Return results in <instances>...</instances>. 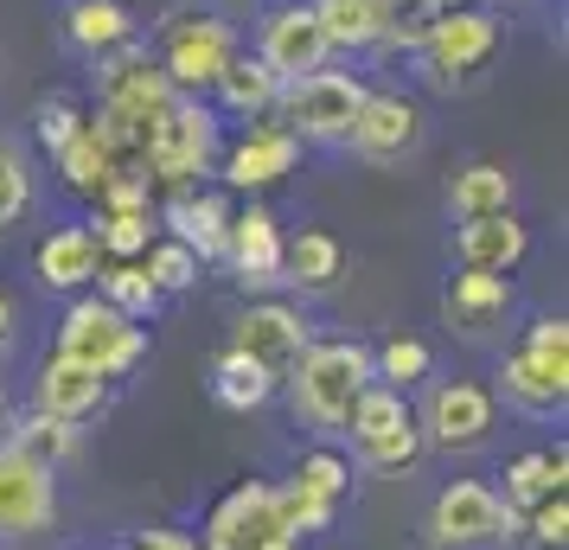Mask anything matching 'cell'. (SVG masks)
<instances>
[{"label":"cell","mask_w":569,"mask_h":550,"mask_svg":"<svg viewBox=\"0 0 569 550\" xmlns=\"http://www.w3.org/2000/svg\"><path fill=\"white\" fill-rule=\"evenodd\" d=\"M518 531L531 538L538 550H563L569 544V493H557V499H543V506H531L525 519H518Z\"/></svg>","instance_id":"cell-42"},{"label":"cell","mask_w":569,"mask_h":550,"mask_svg":"<svg viewBox=\"0 0 569 550\" xmlns=\"http://www.w3.org/2000/svg\"><path fill=\"white\" fill-rule=\"evenodd\" d=\"M499 391L525 417H563L569 403V320L538 314L525 327V340L499 359Z\"/></svg>","instance_id":"cell-3"},{"label":"cell","mask_w":569,"mask_h":550,"mask_svg":"<svg viewBox=\"0 0 569 550\" xmlns=\"http://www.w3.org/2000/svg\"><path fill=\"white\" fill-rule=\"evenodd\" d=\"M218 148H224V129H218V109L206 97H173L148 122V186L154 192H186V186H206V173H218Z\"/></svg>","instance_id":"cell-2"},{"label":"cell","mask_w":569,"mask_h":550,"mask_svg":"<svg viewBox=\"0 0 569 550\" xmlns=\"http://www.w3.org/2000/svg\"><path fill=\"white\" fill-rule=\"evenodd\" d=\"M231 346L237 352H250L257 366H269L276 378H288L295 371V359L313 346V327H308V314L295 308V301H250L243 314H237V327H231Z\"/></svg>","instance_id":"cell-18"},{"label":"cell","mask_w":569,"mask_h":550,"mask_svg":"<svg viewBox=\"0 0 569 550\" xmlns=\"http://www.w3.org/2000/svg\"><path fill=\"white\" fill-rule=\"evenodd\" d=\"M441 314H448V327L467 333V340H492V333L506 327V314H512V276H487V269L448 276Z\"/></svg>","instance_id":"cell-22"},{"label":"cell","mask_w":569,"mask_h":550,"mask_svg":"<svg viewBox=\"0 0 569 550\" xmlns=\"http://www.w3.org/2000/svg\"><path fill=\"white\" fill-rule=\"evenodd\" d=\"M52 167H58V180L71 186L78 199H97V192L116 180V160H109V148L97 141V134H90V116H83V129L52 154Z\"/></svg>","instance_id":"cell-32"},{"label":"cell","mask_w":569,"mask_h":550,"mask_svg":"<svg viewBox=\"0 0 569 550\" xmlns=\"http://www.w3.org/2000/svg\"><path fill=\"white\" fill-rule=\"evenodd\" d=\"M441 7L429 0H385V52H422Z\"/></svg>","instance_id":"cell-41"},{"label":"cell","mask_w":569,"mask_h":550,"mask_svg":"<svg viewBox=\"0 0 569 550\" xmlns=\"http://www.w3.org/2000/svg\"><path fill=\"white\" fill-rule=\"evenodd\" d=\"M525 257H531V224L518 211H487V218H461L455 224V262L461 269L512 276Z\"/></svg>","instance_id":"cell-21"},{"label":"cell","mask_w":569,"mask_h":550,"mask_svg":"<svg viewBox=\"0 0 569 550\" xmlns=\"http://www.w3.org/2000/svg\"><path fill=\"white\" fill-rule=\"evenodd\" d=\"M276 97H282V78H276L257 52H237L231 64H224V78L211 83V109H218V116H237V122L276 116Z\"/></svg>","instance_id":"cell-25"},{"label":"cell","mask_w":569,"mask_h":550,"mask_svg":"<svg viewBox=\"0 0 569 550\" xmlns=\"http://www.w3.org/2000/svg\"><path fill=\"white\" fill-rule=\"evenodd\" d=\"M243 52V39H237L231 20H218L206 7H173L167 20H160V71L167 83L180 90V97H211V83L224 78V64Z\"/></svg>","instance_id":"cell-5"},{"label":"cell","mask_w":569,"mask_h":550,"mask_svg":"<svg viewBox=\"0 0 569 550\" xmlns=\"http://www.w3.org/2000/svg\"><path fill=\"white\" fill-rule=\"evenodd\" d=\"M180 90L167 83V71H160V58L134 39V46H122V52L97 58V109H109V116H129V122H154L160 109L173 103Z\"/></svg>","instance_id":"cell-13"},{"label":"cell","mask_w":569,"mask_h":550,"mask_svg":"<svg viewBox=\"0 0 569 550\" xmlns=\"http://www.w3.org/2000/svg\"><path fill=\"white\" fill-rule=\"evenodd\" d=\"M276 512H282V524L295 531V544H308V538H320V531H333V499L308 493L301 480H276Z\"/></svg>","instance_id":"cell-37"},{"label":"cell","mask_w":569,"mask_h":550,"mask_svg":"<svg viewBox=\"0 0 569 550\" xmlns=\"http://www.w3.org/2000/svg\"><path fill=\"white\" fill-rule=\"evenodd\" d=\"M429 371H436V352L416 340V333H390L385 346H371V378L390 384V391H410V384H422Z\"/></svg>","instance_id":"cell-35"},{"label":"cell","mask_w":569,"mask_h":550,"mask_svg":"<svg viewBox=\"0 0 569 550\" xmlns=\"http://www.w3.org/2000/svg\"><path fill=\"white\" fill-rule=\"evenodd\" d=\"M282 218L262 206V199H250V206L231 211V231H224V262L237 269V282L243 289H276L282 282Z\"/></svg>","instance_id":"cell-19"},{"label":"cell","mask_w":569,"mask_h":550,"mask_svg":"<svg viewBox=\"0 0 569 550\" xmlns=\"http://www.w3.org/2000/svg\"><path fill=\"white\" fill-rule=\"evenodd\" d=\"M371 384H378V378H371V346L365 340H313L308 352L295 359V371L282 378L288 410L308 422V429H327V436L346 429L352 403H359Z\"/></svg>","instance_id":"cell-1"},{"label":"cell","mask_w":569,"mask_h":550,"mask_svg":"<svg viewBox=\"0 0 569 550\" xmlns=\"http://www.w3.org/2000/svg\"><path fill=\"white\" fill-rule=\"evenodd\" d=\"M257 58L276 71V78H308V71H327V27H320V13H313V0H276L269 13H262L257 27Z\"/></svg>","instance_id":"cell-14"},{"label":"cell","mask_w":569,"mask_h":550,"mask_svg":"<svg viewBox=\"0 0 569 550\" xmlns=\"http://www.w3.org/2000/svg\"><path fill=\"white\" fill-rule=\"evenodd\" d=\"M231 192L224 186H186V192H160L154 224L173 243H186L199 262H224V231H231Z\"/></svg>","instance_id":"cell-17"},{"label":"cell","mask_w":569,"mask_h":550,"mask_svg":"<svg viewBox=\"0 0 569 550\" xmlns=\"http://www.w3.org/2000/svg\"><path fill=\"white\" fill-rule=\"evenodd\" d=\"M141 269H148V282L160 289V301H167V294H186L192 282H199V276H206V262L192 257L186 243H173L167 231H160L148 250H141Z\"/></svg>","instance_id":"cell-36"},{"label":"cell","mask_w":569,"mask_h":550,"mask_svg":"<svg viewBox=\"0 0 569 550\" xmlns=\"http://www.w3.org/2000/svg\"><path fill=\"white\" fill-rule=\"evenodd\" d=\"M58 524V473L0 442V538L20 544Z\"/></svg>","instance_id":"cell-16"},{"label":"cell","mask_w":569,"mask_h":550,"mask_svg":"<svg viewBox=\"0 0 569 550\" xmlns=\"http://www.w3.org/2000/svg\"><path fill=\"white\" fill-rule=\"evenodd\" d=\"M199 550H301L276 512V480H243L206 512Z\"/></svg>","instance_id":"cell-9"},{"label":"cell","mask_w":569,"mask_h":550,"mask_svg":"<svg viewBox=\"0 0 569 550\" xmlns=\"http://www.w3.org/2000/svg\"><path fill=\"white\" fill-rule=\"evenodd\" d=\"M422 134H429V122H422V103H416L410 90H365L346 148L365 167H403L422 148Z\"/></svg>","instance_id":"cell-11"},{"label":"cell","mask_w":569,"mask_h":550,"mask_svg":"<svg viewBox=\"0 0 569 550\" xmlns=\"http://www.w3.org/2000/svg\"><path fill=\"white\" fill-rule=\"evenodd\" d=\"M301 167V141L282 129V122H243V129L218 148V180H224V192H237V199H257V192H269V186H282L288 173Z\"/></svg>","instance_id":"cell-10"},{"label":"cell","mask_w":569,"mask_h":550,"mask_svg":"<svg viewBox=\"0 0 569 550\" xmlns=\"http://www.w3.org/2000/svg\"><path fill=\"white\" fill-rule=\"evenodd\" d=\"M429 544L436 550H506L518 538V512L487 480H448L429 499Z\"/></svg>","instance_id":"cell-8"},{"label":"cell","mask_w":569,"mask_h":550,"mask_svg":"<svg viewBox=\"0 0 569 550\" xmlns=\"http://www.w3.org/2000/svg\"><path fill=\"white\" fill-rule=\"evenodd\" d=\"M32 211V160L20 154V141L0 134V237L13 231Z\"/></svg>","instance_id":"cell-38"},{"label":"cell","mask_w":569,"mask_h":550,"mask_svg":"<svg viewBox=\"0 0 569 550\" xmlns=\"http://www.w3.org/2000/svg\"><path fill=\"white\" fill-rule=\"evenodd\" d=\"M499 52V13H487V7H448V13H436V27H429V39H422V64H429V78L455 83V78H473L487 58Z\"/></svg>","instance_id":"cell-15"},{"label":"cell","mask_w":569,"mask_h":550,"mask_svg":"<svg viewBox=\"0 0 569 550\" xmlns=\"http://www.w3.org/2000/svg\"><path fill=\"white\" fill-rule=\"evenodd\" d=\"M83 116H90V109H83L78 90H52V97H39V109H32V134H39V148L58 154V148L83 129Z\"/></svg>","instance_id":"cell-39"},{"label":"cell","mask_w":569,"mask_h":550,"mask_svg":"<svg viewBox=\"0 0 569 550\" xmlns=\"http://www.w3.org/2000/svg\"><path fill=\"white\" fill-rule=\"evenodd\" d=\"M90 231H97L103 262H141V250L160 237V224L154 211H90Z\"/></svg>","instance_id":"cell-34"},{"label":"cell","mask_w":569,"mask_h":550,"mask_svg":"<svg viewBox=\"0 0 569 550\" xmlns=\"http://www.w3.org/2000/svg\"><path fill=\"white\" fill-rule=\"evenodd\" d=\"M333 52H385V0H313Z\"/></svg>","instance_id":"cell-30"},{"label":"cell","mask_w":569,"mask_h":550,"mask_svg":"<svg viewBox=\"0 0 569 550\" xmlns=\"http://www.w3.org/2000/svg\"><path fill=\"white\" fill-rule=\"evenodd\" d=\"M499 480H506V487H492V493H499L518 519H525L531 506L569 493V454H563V448H525V454H512V461H506V473H499Z\"/></svg>","instance_id":"cell-26"},{"label":"cell","mask_w":569,"mask_h":550,"mask_svg":"<svg viewBox=\"0 0 569 550\" xmlns=\"http://www.w3.org/2000/svg\"><path fill=\"white\" fill-rule=\"evenodd\" d=\"M429 7H441V13H448V7H467V0H429Z\"/></svg>","instance_id":"cell-48"},{"label":"cell","mask_w":569,"mask_h":550,"mask_svg":"<svg viewBox=\"0 0 569 550\" xmlns=\"http://www.w3.org/2000/svg\"><path fill=\"white\" fill-rule=\"evenodd\" d=\"M32 269H39V282L58 294H83L97 282V269H103V250H97V231L90 224H58V231L39 237V250H32Z\"/></svg>","instance_id":"cell-23"},{"label":"cell","mask_w":569,"mask_h":550,"mask_svg":"<svg viewBox=\"0 0 569 550\" xmlns=\"http://www.w3.org/2000/svg\"><path fill=\"white\" fill-rule=\"evenodd\" d=\"M148 550H199V538H186V531H173V524H148V531H134Z\"/></svg>","instance_id":"cell-44"},{"label":"cell","mask_w":569,"mask_h":550,"mask_svg":"<svg viewBox=\"0 0 569 550\" xmlns=\"http://www.w3.org/2000/svg\"><path fill=\"white\" fill-rule=\"evenodd\" d=\"M90 294H103L109 308H122V314L141 320V327L160 314V289L148 282V269H141V262H103V269H97V282H90Z\"/></svg>","instance_id":"cell-33"},{"label":"cell","mask_w":569,"mask_h":550,"mask_svg":"<svg viewBox=\"0 0 569 550\" xmlns=\"http://www.w3.org/2000/svg\"><path fill=\"white\" fill-rule=\"evenodd\" d=\"M109 550H148V544H141V538H122V544H109Z\"/></svg>","instance_id":"cell-47"},{"label":"cell","mask_w":569,"mask_h":550,"mask_svg":"<svg viewBox=\"0 0 569 550\" xmlns=\"http://www.w3.org/2000/svg\"><path fill=\"white\" fill-rule=\"evenodd\" d=\"M64 39H71V52H83L97 64V58L134 46L141 39V20H134L122 0H71L64 7Z\"/></svg>","instance_id":"cell-24"},{"label":"cell","mask_w":569,"mask_h":550,"mask_svg":"<svg viewBox=\"0 0 569 550\" xmlns=\"http://www.w3.org/2000/svg\"><path fill=\"white\" fill-rule=\"evenodd\" d=\"M518 180L506 173V160H467L448 173V206L455 218H487V211H512Z\"/></svg>","instance_id":"cell-28"},{"label":"cell","mask_w":569,"mask_h":550,"mask_svg":"<svg viewBox=\"0 0 569 550\" xmlns=\"http://www.w3.org/2000/svg\"><path fill=\"white\" fill-rule=\"evenodd\" d=\"M52 352L78 359V366L103 371V378H129L141 359H148V327L129 320L122 308H109L103 294H71V308L58 314V340Z\"/></svg>","instance_id":"cell-4"},{"label":"cell","mask_w":569,"mask_h":550,"mask_svg":"<svg viewBox=\"0 0 569 550\" xmlns=\"http://www.w3.org/2000/svg\"><path fill=\"white\" fill-rule=\"evenodd\" d=\"M288 480H301L308 493H320V499H333V506H339V499L352 493V461H346L339 448H308V454L295 461Z\"/></svg>","instance_id":"cell-40"},{"label":"cell","mask_w":569,"mask_h":550,"mask_svg":"<svg viewBox=\"0 0 569 550\" xmlns=\"http://www.w3.org/2000/svg\"><path fill=\"white\" fill-rule=\"evenodd\" d=\"M365 90H371V83L352 78V71H308V78H288L282 97H276V122H282L301 148H346Z\"/></svg>","instance_id":"cell-6"},{"label":"cell","mask_w":569,"mask_h":550,"mask_svg":"<svg viewBox=\"0 0 569 550\" xmlns=\"http://www.w3.org/2000/svg\"><path fill=\"white\" fill-rule=\"evenodd\" d=\"M276 391H282V378H276L269 366H257L250 352L224 346V352L211 359V397H218L224 410H237V417H250V410H262V403H276Z\"/></svg>","instance_id":"cell-27"},{"label":"cell","mask_w":569,"mask_h":550,"mask_svg":"<svg viewBox=\"0 0 569 550\" xmlns=\"http://www.w3.org/2000/svg\"><path fill=\"white\" fill-rule=\"evenodd\" d=\"M109 391H116V378L78 366V359H64V352H46L39 371H32V410L64 417V422H90L109 403Z\"/></svg>","instance_id":"cell-20"},{"label":"cell","mask_w":569,"mask_h":550,"mask_svg":"<svg viewBox=\"0 0 569 550\" xmlns=\"http://www.w3.org/2000/svg\"><path fill=\"white\" fill-rule=\"evenodd\" d=\"M346 276V243L333 231H295L282 243V282L288 289H333Z\"/></svg>","instance_id":"cell-29"},{"label":"cell","mask_w":569,"mask_h":550,"mask_svg":"<svg viewBox=\"0 0 569 550\" xmlns=\"http://www.w3.org/2000/svg\"><path fill=\"white\" fill-rule=\"evenodd\" d=\"M422 442L429 448H448V454H467V448H480L499 429V397L487 384H473V378H455V384H436V391L422 397Z\"/></svg>","instance_id":"cell-12"},{"label":"cell","mask_w":569,"mask_h":550,"mask_svg":"<svg viewBox=\"0 0 569 550\" xmlns=\"http://www.w3.org/2000/svg\"><path fill=\"white\" fill-rule=\"evenodd\" d=\"M339 436H352V454H359L371 473H410L422 461V422H416V403L390 384H371V391L352 403V417Z\"/></svg>","instance_id":"cell-7"},{"label":"cell","mask_w":569,"mask_h":550,"mask_svg":"<svg viewBox=\"0 0 569 550\" xmlns=\"http://www.w3.org/2000/svg\"><path fill=\"white\" fill-rule=\"evenodd\" d=\"M154 186H148V173H116V180L90 199V211H154Z\"/></svg>","instance_id":"cell-43"},{"label":"cell","mask_w":569,"mask_h":550,"mask_svg":"<svg viewBox=\"0 0 569 550\" xmlns=\"http://www.w3.org/2000/svg\"><path fill=\"white\" fill-rule=\"evenodd\" d=\"M7 448H20L27 461H39V468H64L71 454H78V422L64 417H46V410H27V417L7 422Z\"/></svg>","instance_id":"cell-31"},{"label":"cell","mask_w":569,"mask_h":550,"mask_svg":"<svg viewBox=\"0 0 569 550\" xmlns=\"http://www.w3.org/2000/svg\"><path fill=\"white\" fill-rule=\"evenodd\" d=\"M13 327H20V308H13V294L0 289V352L13 346Z\"/></svg>","instance_id":"cell-45"},{"label":"cell","mask_w":569,"mask_h":550,"mask_svg":"<svg viewBox=\"0 0 569 550\" xmlns=\"http://www.w3.org/2000/svg\"><path fill=\"white\" fill-rule=\"evenodd\" d=\"M473 7H487V13H506V7H518V0H473Z\"/></svg>","instance_id":"cell-46"}]
</instances>
